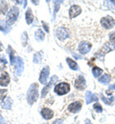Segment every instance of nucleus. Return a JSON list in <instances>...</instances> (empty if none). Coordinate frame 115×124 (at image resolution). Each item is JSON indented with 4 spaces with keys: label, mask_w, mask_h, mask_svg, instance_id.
Returning <instances> with one entry per match:
<instances>
[{
    "label": "nucleus",
    "mask_w": 115,
    "mask_h": 124,
    "mask_svg": "<svg viewBox=\"0 0 115 124\" xmlns=\"http://www.w3.org/2000/svg\"><path fill=\"white\" fill-rule=\"evenodd\" d=\"M42 25H44L43 27H44V29H45V31H47V32H48V31H49V29H48V27H47V24H46V23H45L44 21H42Z\"/></svg>",
    "instance_id": "nucleus-33"
},
{
    "label": "nucleus",
    "mask_w": 115,
    "mask_h": 124,
    "mask_svg": "<svg viewBox=\"0 0 115 124\" xmlns=\"http://www.w3.org/2000/svg\"><path fill=\"white\" fill-rule=\"evenodd\" d=\"M101 98H102V100L104 101V103L106 104V105H112V102L114 101V99H115L114 96L109 97V98H106V97L104 96V95H101Z\"/></svg>",
    "instance_id": "nucleus-26"
},
{
    "label": "nucleus",
    "mask_w": 115,
    "mask_h": 124,
    "mask_svg": "<svg viewBox=\"0 0 115 124\" xmlns=\"http://www.w3.org/2000/svg\"><path fill=\"white\" fill-rule=\"evenodd\" d=\"M58 77L57 76H53L52 78H51V79H50V82L49 83H47L46 85H45V87L42 89V91H41V97H45L47 94H48V93H49L50 89L52 88V86L58 81Z\"/></svg>",
    "instance_id": "nucleus-10"
},
{
    "label": "nucleus",
    "mask_w": 115,
    "mask_h": 124,
    "mask_svg": "<svg viewBox=\"0 0 115 124\" xmlns=\"http://www.w3.org/2000/svg\"><path fill=\"white\" fill-rule=\"evenodd\" d=\"M82 107V100H77V101H74L72 103H70L67 107V111L71 114H77L79 113Z\"/></svg>",
    "instance_id": "nucleus-7"
},
{
    "label": "nucleus",
    "mask_w": 115,
    "mask_h": 124,
    "mask_svg": "<svg viewBox=\"0 0 115 124\" xmlns=\"http://www.w3.org/2000/svg\"><path fill=\"white\" fill-rule=\"evenodd\" d=\"M54 92L58 95H65L70 92V85L67 82H60L55 85L54 87Z\"/></svg>",
    "instance_id": "nucleus-3"
},
{
    "label": "nucleus",
    "mask_w": 115,
    "mask_h": 124,
    "mask_svg": "<svg viewBox=\"0 0 115 124\" xmlns=\"http://www.w3.org/2000/svg\"><path fill=\"white\" fill-rule=\"evenodd\" d=\"M21 43H22V46L24 47L28 43V33L26 31L22 32V34H21Z\"/></svg>",
    "instance_id": "nucleus-27"
},
{
    "label": "nucleus",
    "mask_w": 115,
    "mask_h": 124,
    "mask_svg": "<svg viewBox=\"0 0 115 124\" xmlns=\"http://www.w3.org/2000/svg\"><path fill=\"white\" fill-rule=\"evenodd\" d=\"M7 93L8 91L6 89H0V99L4 100L7 97Z\"/></svg>",
    "instance_id": "nucleus-29"
},
{
    "label": "nucleus",
    "mask_w": 115,
    "mask_h": 124,
    "mask_svg": "<svg viewBox=\"0 0 115 124\" xmlns=\"http://www.w3.org/2000/svg\"><path fill=\"white\" fill-rule=\"evenodd\" d=\"M112 3H114V4H115V1H112Z\"/></svg>",
    "instance_id": "nucleus-36"
},
{
    "label": "nucleus",
    "mask_w": 115,
    "mask_h": 124,
    "mask_svg": "<svg viewBox=\"0 0 115 124\" xmlns=\"http://www.w3.org/2000/svg\"><path fill=\"white\" fill-rule=\"evenodd\" d=\"M91 48L92 44L89 41H82L78 46V51L82 54H86L91 51Z\"/></svg>",
    "instance_id": "nucleus-8"
},
{
    "label": "nucleus",
    "mask_w": 115,
    "mask_h": 124,
    "mask_svg": "<svg viewBox=\"0 0 115 124\" xmlns=\"http://www.w3.org/2000/svg\"><path fill=\"white\" fill-rule=\"evenodd\" d=\"M114 49H115V44L110 43V42H107V43H106V44L103 46V48L99 51L97 54H95V57L104 56L106 54H107V53H109V52L113 51Z\"/></svg>",
    "instance_id": "nucleus-6"
},
{
    "label": "nucleus",
    "mask_w": 115,
    "mask_h": 124,
    "mask_svg": "<svg viewBox=\"0 0 115 124\" xmlns=\"http://www.w3.org/2000/svg\"><path fill=\"white\" fill-rule=\"evenodd\" d=\"M2 51H3V46H2V44L0 42V52H2Z\"/></svg>",
    "instance_id": "nucleus-35"
},
{
    "label": "nucleus",
    "mask_w": 115,
    "mask_h": 124,
    "mask_svg": "<svg viewBox=\"0 0 115 124\" xmlns=\"http://www.w3.org/2000/svg\"><path fill=\"white\" fill-rule=\"evenodd\" d=\"M43 58V52H36L34 54L33 62L35 64H40V62Z\"/></svg>",
    "instance_id": "nucleus-22"
},
{
    "label": "nucleus",
    "mask_w": 115,
    "mask_h": 124,
    "mask_svg": "<svg viewBox=\"0 0 115 124\" xmlns=\"http://www.w3.org/2000/svg\"><path fill=\"white\" fill-rule=\"evenodd\" d=\"M103 70L98 67V66H94L93 68H92V75H93V77L96 78H99L102 75H103Z\"/></svg>",
    "instance_id": "nucleus-24"
},
{
    "label": "nucleus",
    "mask_w": 115,
    "mask_h": 124,
    "mask_svg": "<svg viewBox=\"0 0 115 124\" xmlns=\"http://www.w3.org/2000/svg\"><path fill=\"white\" fill-rule=\"evenodd\" d=\"M74 86L77 90H80L82 91L86 88V81H85V78L83 76H79L78 78H76L75 80V83H74Z\"/></svg>",
    "instance_id": "nucleus-11"
},
{
    "label": "nucleus",
    "mask_w": 115,
    "mask_h": 124,
    "mask_svg": "<svg viewBox=\"0 0 115 124\" xmlns=\"http://www.w3.org/2000/svg\"><path fill=\"white\" fill-rule=\"evenodd\" d=\"M98 81L102 84H108L110 81H111V77L108 75V74H103L100 78H99Z\"/></svg>",
    "instance_id": "nucleus-20"
},
{
    "label": "nucleus",
    "mask_w": 115,
    "mask_h": 124,
    "mask_svg": "<svg viewBox=\"0 0 115 124\" xmlns=\"http://www.w3.org/2000/svg\"><path fill=\"white\" fill-rule=\"evenodd\" d=\"M55 33H56V36L57 38L60 40V41H65L66 39L69 38V31L66 29L65 27H59L55 30Z\"/></svg>",
    "instance_id": "nucleus-5"
},
{
    "label": "nucleus",
    "mask_w": 115,
    "mask_h": 124,
    "mask_svg": "<svg viewBox=\"0 0 115 124\" xmlns=\"http://www.w3.org/2000/svg\"><path fill=\"white\" fill-rule=\"evenodd\" d=\"M45 38V33L42 29H37L35 32V39L37 41V42H41L43 41Z\"/></svg>",
    "instance_id": "nucleus-18"
},
{
    "label": "nucleus",
    "mask_w": 115,
    "mask_h": 124,
    "mask_svg": "<svg viewBox=\"0 0 115 124\" xmlns=\"http://www.w3.org/2000/svg\"><path fill=\"white\" fill-rule=\"evenodd\" d=\"M15 66H16V72L18 76H20L23 72V61L20 57H17L16 59V63H15Z\"/></svg>",
    "instance_id": "nucleus-16"
},
{
    "label": "nucleus",
    "mask_w": 115,
    "mask_h": 124,
    "mask_svg": "<svg viewBox=\"0 0 115 124\" xmlns=\"http://www.w3.org/2000/svg\"><path fill=\"white\" fill-rule=\"evenodd\" d=\"M55 3V14H57L58 12H59V6H60V3L61 2H54Z\"/></svg>",
    "instance_id": "nucleus-31"
},
{
    "label": "nucleus",
    "mask_w": 115,
    "mask_h": 124,
    "mask_svg": "<svg viewBox=\"0 0 115 124\" xmlns=\"http://www.w3.org/2000/svg\"><path fill=\"white\" fill-rule=\"evenodd\" d=\"M1 106H2V108L5 109V110H11L12 106H13V99L11 97H8L7 96L4 100H2Z\"/></svg>",
    "instance_id": "nucleus-17"
},
{
    "label": "nucleus",
    "mask_w": 115,
    "mask_h": 124,
    "mask_svg": "<svg viewBox=\"0 0 115 124\" xmlns=\"http://www.w3.org/2000/svg\"><path fill=\"white\" fill-rule=\"evenodd\" d=\"M101 26L105 29V30H110L115 27V20L112 16H106L103 18H101Z\"/></svg>",
    "instance_id": "nucleus-4"
},
{
    "label": "nucleus",
    "mask_w": 115,
    "mask_h": 124,
    "mask_svg": "<svg viewBox=\"0 0 115 124\" xmlns=\"http://www.w3.org/2000/svg\"><path fill=\"white\" fill-rule=\"evenodd\" d=\"M40 115L41 116L45 119V120H50L54 117V111L51 110L50 108H42L40 111Z\"/></svg>",
    "instance_id": "nucleus-13"
},
{
    "label": "nucleus",
    "mask_w": 115,
    "mask_h": 124,
    "mask_svg": "<svg viewBox=\"0 0 115 124\" xmlns=\"http://www.w3.org/2000/svg\"><path fill=\"white\" fill-rule=\"evenodd\" d=\"M0 119H1V116H0Z\"/></svg>",
    "instance_id": "nucleus-37"
},
{
    "label": "nucleus",
    "mask_w": 115,
    "mask_h": 124,
    "mask_svg": "<svg viewBox=\"0 0 115 124\" xmlns=\"http://www.w3.org/2000/svg\"><path fill=\"white\" fill-rule=\"evenodd\" d=\"M0 11L3 15H7L8 14V3L7 2H3L1 1L0 2Z\"/></svg>",
    "instance_id": "nucleus-25"
},
{
    "label": "nucleus",
    "mask_w": 115,
    "mask_h": 124,
    "mask_svg": "<svg viewBox=\"0 0 115 124\" xmlns=\"http://www.w3.org/2000/svg\"><path fill=\"white\" fill-rule=\"evenodd\" d=\"M49 74H50V68L49 66H45L44 68H42L41 72H40V75H39V83L45 85L47 83V80L49 78Z\"/></svg>",
    "instance_id": "nucleus-9"
},
{
    "label": "nucleus",
    "mask_w": 115,
    "mask_h": 124,
    "mask_svg": "<svg viewBox=\"0 0 115 124\" xmlns=\"http://www.w3.org/2000/svg\"><path fill=\"white\" fill-rule=\"evenodd\" d=\"M11 30V27H10V25L6 22V21H3V20H1L0 21V31H3L4 33H7V32H9Z\"/></svg>",
    "instance_id": "nucleus-23"
},
{
    "label": "nucleus",
    "mask_w": 115,
    "mask_h": 124,
    "mask_svg": "<svg viewBox=\"0 0 115 124\" xmlns=\"http://www.w3.org/2000/svg\"><path fill=\"white\" fill-rule=\"evenodd\" d=\"M53 124H63V119H61V118H59V119H56Z\"/></svg>",
    "instance_id": "nucleus-32"
},
{
    "label": "nucleus",
    "mask_w": 115,
    "mask_h": 124,
    "mask_svg": "<svg viewBox=\"0 0 115 124\" xmlns=\"http://www.w3.org/2000/svg\"><path fill=\"white\" fill-rule=\"evenodd\" d=\"M19 14H20L19 9L17 8V6H13V7L9 10V12H8V14H7L6 22H7L10 26H11V25H13V24H14V23L17 20Z\"/></svg>",
    "instance_id": "nucleus-2"
},
{
    "label": "nucleus",
    "mask_w": 115,
    "mask_h": 124,
    "mask_svg": "<svg viewBox=\"0 0 115 124\" xmlns=\"http://www.w3.org/2000/svg\"><path fill=\"white\" fill-rule=\"evenodd\" d=\"M0 14H1V11H0Z\"/></svg>",
    "instance_id": "nucleus-38"
},
{
    "label": "nucleus",
    "mask_w": 115,
    "mask_h": 124,
    "mask_svg": "<svg viewBox=\"0 0 115 124\" xmlns=\"http://www.w3.org/2000/svg\"><path fill=\"white\" fill-rule=\"evenodd\" d=\"M108 90H115V83L114 84H112V85H109Z\"/></svg>",
    "instance_id": "nucleus-34"
},
{
    "label": "nucleus",
    "mask_w": 115,
    "mask_h": 124,
    "mask_svg": "<svg viewBox=\"0 0 115 124\" xmlns=\"http://www.w3.org/2000/svg\"><path fill=\"white\" fill-rule=\"evenodd\" d=\"M82 14V8L79 5H72L69 8V17L71 19L79 16Z\"/></svg>",
    "instance_id": "nucleus-12"
},
{
    "label": "nucleus",
    "mask_w": 115,
    "mask_h": 124,
    "mask_svg": "<svg viewBox=\"0 0 115 124\" xmlns=\"http://www.w3.org/2000/svg\"><path fill=\"white\" fill-rule=\"evenodd\" d=\"M93 109L95 110L96 113H102V112H103V107H102V105H101L99 102H95V103H94Z\"/></svg>",
    "instance_id": "nucleus-28"
},
{
    "label": "nucleus",
    "mask_w": 115,
    "mask_h": 124,
    "mask_svg": "<svg viewBox=\"0 0 115 124\" xmlns=\"http://www.w3.org/2000/svg\"><path fill=\"white\" fill-rule=\"evenodd\" d=\"M98 96L94 93H92L90 91H87L85 93V100H86V103L87 104H90L92 102H97L98 101Z\"/></svg>",
    "instance_id": "nucleus-15"
},
{
    "label": "nucleus",
    "mask_w": 115,
    "mask_h": 124,
    "mask_svg": "<svg viewBox=\"0 0 115 124\" xmlns=\"http://www.w3.org/2000/svg\"><path fill=\"white\" fill-rule=\"evenodd\" d=\"M37 98H38V84L33 83L27 91L26 99H27V102L29 105H33L37 100Z\"/></svg>",
    "instance_id": "nucleus-1"
},
{
    "label": "nucleus",
    "mask_w": 115,
    "mask_h": 124,
    "mask_svg": "<svg viewBox=\"0 0 115 124\" xmlns=\"http://www.w3.org/2000/svg\"><path fill=\"white\" fill-rule=\"evenodd\" d=\"M11 78H10V75L7 72H4L1 77H0V86L2 87H7L10 84Z\"/></svg>",
    "instance_id": "nucleus-14"
},
{
    "label": "nucleus",
    "mask_w": 115,
    "mask_h": 124,
    "mask_svg": "<svg viewBox=\"0 0 115 124\" xmlns=\"http://www.w3.org/2000/svg\"><path fill=\"white\" fill-rule=\"evenodd\" d=\"M34 18H35V17H34L32 10H31L30 8H28L27 11H26V13H25V20H26V23L29 24V25H31V24L33 23Z\"/></svg>",
    "instance_id": "nucleus-19"
},
{
    "label": "nucleus",
    "mask_w": 115,
    "mask_h": 124,
    "mask_svg": "<svg viewBox=\"0 0 115 124\" xmlns=\"http://www.w3.org/2000/svg\"><path fill=\"white\" fill-rule=\"evenodd\" d=\"M66 62H67V64H68V66H69V68H70L71 70H73V71L79 70V65H78V63L75 61V60H73L72 58L67 57V58H66Z\"/></svg>",
    "instance_id": "nucleus-21"
},
{
    "label": "nucleus",
    "mask_w": 115,
    "mask_h": 124,
    "mask_svg": "<svg viewBox=\"0 0 115 124\" xmlns=\"http://www.w3.org/2000/svg\"><path fill=\"white\" fill-rule=\"evenodd\" d=\"M108 37H109V42H110V43H113V44H115V31L109 32Z\"/></svg>",
    "instance_id": "nucleus-30"
}]
</instances>
